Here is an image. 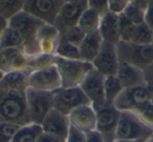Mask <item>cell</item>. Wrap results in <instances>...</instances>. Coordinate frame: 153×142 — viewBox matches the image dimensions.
<instances>
[{
  "mask_svg": "<svg viewBox=\"0 0 153 142\" xmlns=\"http://www.w3.org/2000/svg\"><path fill=\"white\" fill-rule=\"evenodd\" d=\"M152 47H153V42H152Z\"/></svg>",
  "mask_w": 153,
  "mask_h": 142,
  "instance_id": "681fc988",
  "label": "cell"
},
{
  "mask_svg": "<svg viewBox=\"0 0 153 142\" xmlns=\"http://www.w3.org/2000/svg\"><path fill=\"white\" fill-rule=\"evenodd\" d=\"M94 108L97 113V131L102 134L107 142H114L121 112L114 104L107 102L94 106Z\"/></svg>",
  "mask_w": 153,
  "mask_h": 142,
  "instance_id": "ba28073f",
  "label": "cell"
},
{
  "mask_svg": "<svg viewBox=\"0 0 153 142\" xmlns=\"http://www.w3.org/2000/svg\"><path fill=\"white\" fill-rule=\"evenodd\" d=\"M30 57L22 49L0 50V70L1 74L15 71H28Z\"/></svg>",
  "mask_w": 153,
  "mask_h": 142,
  "instance_id": "2e32d148",
  "label": "cell"
},
{
  "mask_svg": "<svg viewBox=\"0 0 153 142\" xmlns=\"http://www.w3.org/2000/svg\"><path fill=\"white\" fill-rule=\"evenodd\" d=\"M127 5L123 0H109V12L115 15H121L124 13Z\"/></svg>",
  "mask_w": 153,
  "mask_h": 142,
  "instance_id": "8d00e7d4",
  "label": "cell"
},
{
  "mask_svg": "<svg viewBox=\"0 0 153 142\" xmlns=\"http://www.w3.org/2000/svg\"><path fill=\"white\" fill-rule=\"evenodd\" d=\"M24 47V42L21 35L12 26L7 24L5 28L1 29L0 34V50L4 49H22ZM24 51V50H23Z\"/></svg>",
  "mask_w": 153,
  "mask_h": 142,
  "instance_id": "7402d4cb",
  "label": "cell"
},
{
  "mask_svg": "<svg viewBox=\"0 0 153 142\" xmlns=\"http://www.w3.org/2000/svg\"><path fill=\"white\" fill-rule=\"evenodd\" d=\"M56 56L55 55H46V54H39L33 58H30V65H28V71L40 70V68H46L51 64H55Z\"/></svg>",
  "mask_w": 153,
  "mask_h": 142,
  "instance_id": "f546056e",
  "label": "cell"
},
{
  "mask_svg": "<svg viewBox=\"0 0 153 142\" xmlns=\"http://www.w3.org/2000/svg\"><path fill=\"white\" fill-rule=\"evenodd\" d=\"M131 42L140 45H152L153 42V30L146 23L135 26L133 37Z\"/></svg>",
  "mask_w": 153,
  "mask_h": 142,
  "instance_id": "83f0119b",
  "label": "cell"
},
{
  "mask_svg": "<svg viewBox=\"0 0 153 142\" xmlns=\"http://www.w3.org/2000/svg\"><path fill=\"white\" fill-rule=\"evenodd\" d=\"M117 52L120 62L131 64L143 71L153 62L152 45H140L131 41H120L117 44Z\"/></svg>",
  "mask_w": 153,
  "mask_h": 142,
  "instance_id": "5b68a950",
  "label": "cell"
},
{
  "mask_svg": "<svg viewBox=\"0 0 153 142\" xmlns=\"http://www.w3.org/2000/svg\"><path fill=\"white\" fill-rule=\"evenodd\" d=\"M153 136V129L133 112H121L115 140L147 141Z\"/></svg>",
  "mask_w": 153,
  "mask_h": 142,
  "instance_id": "3957f363",
  "label": "cell"
},
{
  "mask_svg": "<svg viewBox=\"0 0 153 142\" xmlns=\"http://www.w3.org/2000/svg\"><path fill=\"white\" fill-rule=\"evenodd\" d=\"M146 142H153V140H152V139H151V138H150V139H148V140H147Z\"/></svg>",
  "mask_w": 153,
  "mask_h": 142,
  "instance_id": "f6af8a7d",
  "label": "cell"
},
{
  "mask_svg": "<svg viewBox=\"0 0 153 142\" xmlns=\"http://www.w3.org/2000/svg\"><path fill=\"white\" fill-rule=\"evenodd\" d=\"M151 102H152V103H153V96H152V99H151Z\"/></svg>",
  "mask_w": 153,
  "mask_h": 142,
  "instance_id": "7dc6e473",
  "label": "cell"
},
{
  "mask_svg": "<svg viewBox=\"0 0 153 142\" xmlns=\"http://www.w3.org/2000/svg\"><path fill=\"white\" fill-rule=\"evenodd\" d=\"M135 30V24L132 23L124 14L119 15V33L121 41H131Z\"/></svg>",
  "mask_w": 153,
  "mask_h": 142,
  "instance_id": "f1b7e54d",
  "label": "cell"
},
{
  "mask_svg": "<svg viewBox=\"0 0 153 142\" xmlns=\"http://www.w3.org/2000/svg\"><path fill=\"white\" fill-rule=\"evenodd\" d=\"M43 133L55 136L65 142L70 131V121L67 115H64L56 108L51 110L41 124Z\"/></svg>",
  "mask_w": 153,
  "mask_h": 142,
  "instance_id": "9a60e30c",
  "label": "cell"
},
{
  "mask_svg": "<svg viewBox=\"0 0 153 142\" xmlns=\"http://www.w3.org/2000/svg\"><path fill=\"white\" fill-rule=\"evenodd\" d=\"M65 1H79V0H65Z\"/></svg>",
  "mask_w": 153,
  "mask_h": 142,
  "instance_id": "bcb514c9",
  "label": "cell"
},
{
  "mask_svg": "<svg viewBox=\"0 0 153 142\" xmlns=\"http://www.w3.org/2000/svg\"><path fill=\"white\" fill-rule=\"evenodd\" d=\"M28 87L44 92H57L62 89V79L57 65L51 64L28 75Z\"/></svg>",
  "mask_w": 153,
  "mask_h": 142,
  "instance_id": "30bf717a",
  "label": "cell"
},
{
  "mask_svg": "<svg viewBox=\"0 0 153 142\" xmlns=\"http://www.w3.org/2000/svg\"><path fill=\"white\" fill-rule=\"evenodd\" d=\"M137 115L148 126H150L151 128L153 129V103L152 102L147 104Z\"/></svg>",
  "mask_w": 153,
  "mask_h": 142,
  "instance_id": "836d02e7",
  "label": "cell"
},
{
  "mask_svg": "<svg viewBox=\"0 0 153 142\" xmlns=\"http://www.w3.org/2000/svg\"><path fill=\"white\" fill-rule=\"evenodd\" d=\"M87 142H107L105 138L101 133L98 131H92L90 133H87Z\"/></svg>",
  "mask_w": 153,
  "mask_h": 142,
  "instance_id": "ab89813d",
  "label": "cell"
},
{
  "mask_svg": "<svg viewBox=\"0 0 153 142\" xmlns=\"http://www.w3.org/2000/svg\"><path fill=\"white\" fill-rule=\"evenodd\" d=\"M117 78L120 79L124 89L140 86L145 84L144 71L131 65V64L120 62L119 70L117 73Z\"/></svg>",
  "mask_w": 153,
  "mask_h": 142,
  "instance_id": "d6986e66",
  "label": "cell"
},
{
  "mask_svg": "<svg viewBox=\"0 0 153 142\" xmlns=\"http://www.w3.org/2000/svg\"><path fill=\"white\" fill-rule=\"evenodd\" d=\"M55 56L68 60H82L80 47L60 39L55 52Z\"/></svg>",
  "mask_w": 153,
  "mask_h": 142,
  "instance_id": "484cf974",
  "label": "cell"
},
{
  "mask_svg": "<svg viewBox=\"0 0 153 142\" xmlns=\"http://www.w3.org/2000/svg\"><path fill=\"white\" fill-rule=\"evenodd\" d=\"M145 76V84L148 86V89L153 93V62L144 70Z\"/></svg>",
  "mask_w": 153,
  "mask_h": 142,
  "instance_id": "74e56055",
  "label": "cell"
},
{
  "mask_svg": "<svg viewBox=\"0 0 153 142\" xmlns=\"http://www.w3.org/2000/svg\"><path fill=\"white\" fill-rule=\"evenodd\" d=\"M124 15L135 26L145 22V11L135 5L134 3H129L124 11Z\"/></svg>",
  "mask_w": 153,
  "mask_h": 142,
  "instance_id": "d6a6232c",
  "label": "cell"
},
{
  "mask_svg": "<svg viewBox=\"0 0 153 142\" xmlns=\"http://www.w3.org/2000/svg\"><path fill=\"white\" fill-rule=\"evenodd\" d=\"M153 93L146 84L124 89L115 99L114 106L120 112H133L138 114L152 99Z\"/></svg>",
  "mask_w": 153,
  "mask_h": 142,
  "instance_id": "8992f818",
  "label": "cell"
},
{
  "mask_svg": "<svg viewBox=\"0 0 153 142\" xmlns=\"http://www.w3.org/2000/svg\"><path fill=\"white\" fill-rule=\"evenodd\" d=\"M103 40L117 44L121 41L119 33V15L107 12L102 16L100 29H99Z\"/></svg>",
  "mask_w": 153,
  "mask_h": 142,
  "instance_id": "ffe728a7",
  "label": "cell"
},
{
  "mask_svg": "<svg viewBox=\"0 0 153 142\" xmlns=\"http://www.w3.org/2000/svg\"><path fill=\"white\" fill-rule=\"evenodd\" d=\"M103 42H104V40H103L99 31L94 33H90V34H86L82 43L80 44L82 60L92 63L98 56V54L100 53Z\"/></svg>",
  "mask_w": 153,
  "mask_h": 142,
  "instance_id": "44dd1931",
  "label": "cell"
},
{
  "mask_svg": "<svg viewBox=\"0 0 153 142\" xmlns=\"http://www.w3.org/2000/svg\"><path fill=\"white\" fill-rule=\"evenodd\" d=\"M0 121L11 122L20 126L30 124L26 92H0Z\"/></svg>",
  "mask_w": 153,
  "mask_h": 142,
  "instance_id": "6da1fadb",
  "label": "cell"
},
{
  "mask_svg": "<svg viewBox=\"0 0 153 142\" xmlns=\"http://www.w3.org/2000/svg\"><path fill=\"white\" fill-rule=\"evenodd\" d=\"M124 2L125 3H127V5H129V3H132L133 2V0H123Z\"/></svg>",
  "mask_w": 153,
  "mask_h": 142,
  "instance_id": "ee69618b",
  "label": "cell"
},
{
  "mask_svg": "<svg viewBox=\"0 0 153 142\" xmlns=\"http://www.w3.org/2000/svg\"><path fill=\"white\" fill-rule=\"evenodd\" d=\"M26 0H0L1 19L9 22L14 16L24 11Z\"/></svg>",
  "mask_w": 153,
  "mask_h": 142,
  "instance_id": "cb8c5ba5",
  "label": "cell"
},
{
  "mask_svg": "<svg viewBox=\"0 0 153 142\" xmlns=\"http://www.w3.org/2000/svg\"><path fill=\"white\" fill-rule=\"evenodd\" d=\"M57 65L62 79V87L80 86L90 71L94 68L92 63L84 60H68L56 56Z\"/></svg>",
  "mask_w": 153,
  "mask_h": 142,
  "instance_id": "277c9868",
  "label": "cell"
},
{
  "mask_svg": "<svg viewBox=\"0 0 153 142\" xmlns=\"http://www.w3.org/2000/svg\"><path fill=\"white\" fill-rule=\"evenodd\" d=\"M30 73V71H15L1 74L0 92H26L28 89L27 81Z\"/></svg>",
  "mask_w": 153,
  "mask_h": 142,
  "instance_id": "ac0fdd59",
  "label": "cell"
},
{
  "mask_svg": "<svg viewBox=\"0 0 153 142\" xmlns=\"http://www.w3.org/2000/svg\"><path fill=\"white\" fill-rule=\"evenodd\" d=\"M123 89L124 86L117 75L107 76L105 78V99L107 103H114L115 99L119 97Z\"/></svg>",
  "mask_w": 153,
  "mask_h": 142,
  "instance_id": "4316f807",
  "label": "cell"
},
{
  "mask_svg": "<svg viewBox=\"0 0 153 142\" xmlns=\"http://www.w3.org/2000/svg\"><path fill=\"white\" fill-rule=\"evenodd\" d=\"M65 0H26L24 11L47 24H55Z\"/></svg>",
  "mask_w": 153,
  "mask_h": 142,
  "instance_id": "7c38bea8",
  "label": "cell"
},
{
  "mask_svg": "<svg viewBox=\"0 0 153 142\" xmlns=\"http://www.w3.org/2000/svg\"><path fill=\"white\" fill-rule=\"evenodd\" d=\"M145 23L153 30V0H150L148 7L145 10Z\"/></svg>",
  "mask_w": 153,
  "mask_h": 142,
  "instance_id": "f35d334b",
  "label": "cell"
},
{
  "mask_svg": "<svg viewBox=\"0 0 153 142\" xmlns=\"http://www.w3.org/2000/svg\"><path fill=\"white\" fill-rule=\"evenodd\" d=\"M87 9V0L65 1L60 10V13L53 26L59 30L60 33H63L69 29L74 28L79 24L82 15Z\"/></svg>",
  "mask_w": 153,
  "mask_h": 142,
  "instance_id": "8fae6325",
  "label": "cell"
},
{
  "mask_svg": "<svg viewBox=\"0 0 153 142\" xmlns=\"http://www.w3.org/2000/svg\"><path fill=\"white\" fill-rule=\"evenodd\" d=\"M151 139H152V140H153V136H152V137H151Z\"/></svg>",
  "mask_w": 153,
  "mask_h": 142,
  "instance_id": "c3c4849f",
  "label": "cell"
},
{
  "mask_svg": "<svg viewBox=\"0 0 153 142\" xmlns=\"http://www.w3.org/2000/svg\"><path fill=\"white\" fill-rule=\"evenodd\" d=\"M56 92H44L39 89H26V99H27L28 110L32 122L41 125L47 115L53 110Z\"/></svg>",
  "mask_w": 153,
  "mask_h": 142,
  "instance_id": "52a82bcc",
  "label": "cell"
},
{
  "mask_svg": "<svg viewBox=\"0 0 153 142\" xmlns=\"http://www.w3.org/2000/svg\"><path fill=\"white\" fill-rule=\"evenodd\" d=\"M114 142H146L143 140H136V141H128V140H115Z\"/></svg>",
  "mask_w": 153,
  "mask_h": 142,
  "instance_id": "7bdbcfd3",
  "label": "cell"
},
{
  "mask_svg": "<svg viewBox=\"0 0 153 142\" xmlns=\"http://www.w3.org/2000/svg\"><path fill=\"white\" fill-rule=\"evenodd\" d=\"M86 104H91V102L80 86L62 87L55 93L53 107L67 116L76 108Z\"/></svg>",
  "mask_w": 153,
  "mask_h": 142,
  "instance_id": "9c48e42d",
  "label": "cell"
},
{
  "mask_svg": "<svg viewBox=\"0 0 153 142\" xmlns=\"http://www.w3.org/2000/svg\"><path fill=\"white\" fill-rule=\"evenodd\" d=\"M42 133L43 129L41 125L30 123L22 126L11 142H37V139Z\"/></svg>",
  "mask_w": 153,
  "mask_h": 142,
  "instance_id": "d4e9b609",
  "label": "cell"
},
{
  "mask_svg": "<svg viewBox=\"0 0 153 142\" xmlns=\"http://www.w3.org/2000/svg\"><path fill=\"white\" fill-rule=\"evenodd\" d=\"M149 2H150V0H133V2L135 5H137L138 8H140L142 10H146L147 7H148Z\"/></svg>",
  "mask_w": 153,
  "mask_h": 142,
  "instance_id": "b9f144b4",
  "label": "cell"
},
{
  "mask_svg": "<svg viewBox=\"0 0 153 142\" xmlns=\"http://www.w3.org/2000/svg\"><path fill=\"white\" fill-rule=\"evenodd\" d=\"M87 2L88 8L96 10L102 16L109 12V0H87Z\"/></svg>",
  "mask_w": 153,
  "mask_h": 142,
  "instance_id": "e575fe53",
  "label": "cell"
},
{
  "mask_svg": "<svg viewBox=\"0 0 153 142\" xmlns=\"http://www.w3.org/2000/svg\"><path fill=\"white\" fill-rule=\"evenodd\" d=\"M7 24L21 35L24 42V53L28 57L33 58L40 54L38 47V35L45 22L34 17L27 12L22 11L14 16Z\"/></svg>",
  "mask_w": 153,
  "mask_h": 142,
  "instance_id": "7a4b0ae2",
  "label": "cell"
},
{
  "mask_svg": "<svg viewBox=\"0 0 153 142\" xmlns=\"http://www.w3.org/2000/svg\"><path fill=\"white\" fill-rule=\"evenodd\" d=\"M105 78L106 77L104 75L101 74L99 71H97L94 68L80 85L82 91L85 93V95L87 96V98L94 106L102 105V104L106 103Z\"/></svg>",
  "mask_w": 153,
  "mask_h": 142,
  "instance_id": "4fadbf2b",
  "label": "cell"
},
{
  "mask_svg": "<svg viewBox=\"0 0 153 142\" xmlns=\"http://www.w3.org/2000/svg\"><path fill=\"white\" fill-rule=\"evenodd\" d=\"M65 142H87V134L71 126Z\"/></svg>",
  "mask_w": 153,
  "mask_h": 142,
  "instance_id": "d590c367",
  "label": "cell"
},
{
  "mask_svg": "<svg viewBox=\"0 0 153 142\" xmlns=\"http://www.w3.org/2000/svg\"><path fill=\"white\" fill-rule=\"evenodd\" d=\"M101 19H102V15L96 10L88 8L82 15L81 19L79 21V26L85 34H90V33L98 32L100 29Z\"/></svg>",
  "mask_w": 153,
  "mask_h": 142,
  "instance_id": "603a6c76",
  "label": "cell"
},
{
  "mask_svg": "<svg viewBox=\"0 0 153 142\" xmlns=\"http://www.w3.org/2000/svg\"><path fill=\"white\" fill-rule=\"evenodd\" d=\"M85 35H86L85 33H84L79 26H74V28H71V29H69V30L65 31V32L60 33V39L80 47V44H81L82 41H83Z\"/></svg>",
  "mask_w": 153,
  "mask_h": 142,
  "instance_id": "1f68e13d",
  "label": "cell"
},
{
  "mask_svg": "<svg viewBox=\"0 0 153 142\" xmlns=\"http://www.w3.org/2000/svg\"><path fill=\"white\" fill-rule=\"evenodd\" d=\"M70 125L84 133L97 129V113L92 104H86L72 110L69 115Z\"/></svg>",
  "mask_w": 153,
  "mask_h": 142,
  "instance_id": "e0dca14e",
  "label": "cell"
},
{
  "mask_svg": "<svg viewBox=\"0 0 153 142\" xmlns=\"http://www.w3.org/2000/svg\"><path fill=\"white\" fill-rule=\"evenodd\" d=\"M21 127L15 123L0 121V142H11Z\"/></svg>",
  "mask_w": 153,
  "mask_h": 142,
  "instance_id": "4dcf8cb0",
  "label": "cell"
},
{
  "mask_svg": "<svg viewBox=\"0 0 153 142\" xmlns=\"http://www.w3.org/2000/svg\"><path fill=\"white\" fill-rule=\"evenodd\" d=\"M92 65L105 77L117 75L120 66L117 44L104 41L100 53L98 54L97 58L92 62Z\"/></svg>",
  "mask_w": 153,
  "mask_h": 142,
  "instance_id": "5bb4252c",
  "label": "cell"
},
{
  "mask_svg": "<svg viewBox=\"0 0 153 142\" xmlns=\"http://www.w3.org/2000/svg\"><path fill=\"white\" fill-rule=\"evenodd\" d=\"M37 142H64L62 140H60L59 138L55 137V136L48 135L46 133H42L39 138L37 139Z\"/></svg>",
  "mask_w": 153,
  "mask_h": 142,
  "instance_id": "60d3db41",
  "label": "cell"
}]
</instances>
